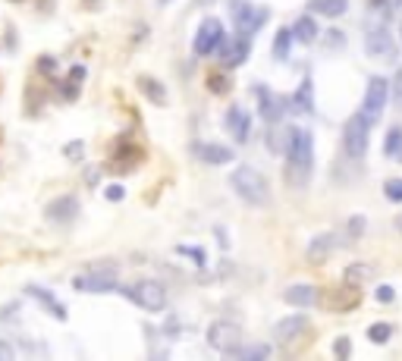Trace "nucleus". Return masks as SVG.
<instances>
[{
  "mask_svg": "<svg viewBox=\"0 0 402 361\" xmlns=\"http://www.w3.org/2000/svg\"><path fill=\"white\" fill-rule=\"evenodd\" d=\"M314 170V145L308 129H289L286 141V183L305 188Z\"/></svg>",
  "mask_w": 402,
  "mask_h": 361,
  "instance_id": "obj_1",
  "label": "nucleus"
},
{
  "mask_svg": "<svg viewBox=\"0 0 402 361\" xmlns=\"http://www.w3.org/2000/svg\"><path fill=\"white\" fill-rule=\"evenodd\" d=\"M230 185H233V192L239 195L242 201L251 204V208H264V204L271 201V192H267L264 176L255 167H236L230 173Z\"/></svg>",
  "mask_w": 402,
  "mask_h": 361,
  "instance_id": "obj_2",
  "label": "nucleus"
},
{
  "mask_svg": "<svg viewBox=\"0 0 402 361\" xmlns=\"http://www.w3.org/2000/svg\"><path fill=\"white\" fill-rule=\"evenodd\" d=\"M230 13L236 22V35H246V38H251L267 19H271V10H267V6H255V4H248V0H230Z\"/></svg>",
  "mask_w": 402,
  "mask_h": 361,
  "instance_id": "obj_3",
  "label": "nucleus"
},
{
  "mask_svg": "<svg viewBox=\"0 0 402 361\" xmlns=\"http://www.w3.org/2000/svg\"><path fill=\"white\" fill-rule=\"evenodd\" d=\"M126 295L132 298V302L139 305V308L151 311V314H161L167 308V289H164V283L157 280H139L132 283L129 289H126Z\"/></svg>",
  "mask_w": 402,
  "mask_h": 361,
  "instance_id": "obj_4",
  "label": "nucleus"
},
{
  "mask_svg": "<svg viewBox=\"0 0 402 361\" xmlns=\"http://www.w3.org/2000/svg\"><path fill=\"white\" fill-rule=\"evenodd\" d=\"M368 129H371V123H368L361 113L346 120V126H343V151L349 154L352 161H361V157L368 154Z\"/></svg>",
  "mask_w": 402,
  "mask_h": 361,
  "instance_id": "obj_5",
  "label": "nucleus"
},
{
  "mask_svg": "<svg viewBox=\"0 0 402 361\" xmlns=\"http://www.w3.org/2000/svg\"><path fill=\"white\" fill-rule=\"evenodd\" d=\"M116 273L120 267L116 264H107V267H91L89 273H79L73 280V286L79 293H114L116 289Z\"/></svg>",
  "mask_w": 402,
  "mask_h": 361,
  "instance_id": "obj_6",
  "label": "nucleus"
},
{
  "mask_svg": "<svg viewBox=\"0 0 402 361\" xmlns=\"http://www.w3.org/2000/svg\"><path fill=\"white\" fill-rule=\"evenodd\" d=\"M387 98H390V82L383 76H371L368 78V88H365V101H361V116L368 123H377L387 107Z\"/></svg>",
  "mask_w": 402,
  "mask_h": 361,
  "instance_id": "obj_7",
  "label": "nucleus"
},
{
  "mask_svg": "<svg viewBox=\"0 0 402 361\" xmlns=\"http://www.w3.org/2000/svg\"><path fill=\"white\" fill-rule=\"evenodd\" d=\"M208 345L214 352H220V355H233L242 345L239 324H233V320H214V324L208 327Z\"/></svg>",
  "mask_w": 402,
  "mask_h": 361,
  "instance_id": "obj_8",
  "label": "nucleus"
},
{
  "mask_svg": "<svg viewBox=\"0 0 402 361\" xmlns=\"http://www.w3.org/2000/svg\"><path fill=\"white\" fill-rule=\"evenodd\" d=\"M223 22L217 19V16H208V19H201L199 31H195V54L199 57H214V54L220 51V44H223Z\"/></svg>",
  "mask_w": 402,
  "mask_h": 361,
  "instance_id": "obj_9",
  "label": "nucleus"
},
{
  "mask_svg": "<svg viewBox=\"0 0 402 361\" xmlns=\"http://www.w3.org/2000/svg\"><path fill=\"white\" fill-rule=\"evenodd\" d=\"M365 51L371 57H381V60H393L396 57V47H393V38H390V26L387 22H368L365 26Z\"/></svg>",
  "mask_w": 402,
  "mask_h": 361,
  "instance_id": "obj_10",
  "label": "nucleus"
},
{
  "mask_svg": "<svg viewBox=\"0 0 402 361\" xmlns=\"http://www.w3.org/2000/svg\"><path fill=\"white\" fill-rule=\"evenodd\" d=\"M255 94H258V113H261L267 123H277L283 116V110H286V101L277 98L271 88H255Z\"/></svg>",
  "mask_w": 402,
  "mask_h": 361,
  "instance_id": "obj_11",
  "label": "nucleus"
},
{
  "mask_svg": "<svg viewBox=\"0 0 402 361\" xmlns=\"http://www.w3.org/2000/svg\"><path fill=\"white\" fill-rule=\"evenodd\" d=\"M248 47H251V41L246 35L242 38H236V41H230V44H220V57H223V66L226 69H236V66H242V63L248 60Z\"/></svg>",
  "mask_w": 402,
  "mask_h": 361,
  "instance_id": "obj_12",
  "label": "nucleus"
},
{
  "mask_svg": "<svg viewBox=\"0 0 402 361\" xmlns=\"http://www.w3.org/2000/svg\"><path fill=\"white\" fill-rule=\"evenodd\" d=\"M289 305H296V308H311L314 302H318V286L314 283H293V286L283 293Z\"/></svg>",
  "mask_w": 402,
  "mask_h": 361,
  "instance_id": "obj_13",
  "label": "nucleus"
},
{
  "mask_svg": "<svg viewBox=\"0 0 402 361\" xmlns=\"http://www.w3.org/2000/svg\"><path fill=\"white\" fill-rule=\"evenodd\" d=\"M76 210H79V201L73 195H63V198H54L47 204V220L51 223H69L76 217Z\"/></svg>",
  "mask_w": 402,
  "mask_h": 361,
  "instance_id": "obj_14",
  "label": "nucleus"
},
{
  "mask_svg": "<svg viewBox=\"0 0 402 361\" xmlns=\"http://www.w3.org/2000/svg\"><path fill=\"white\" fill-rule=\"evenodd\" d=\"M195 154H199L201 163H208V167H223V163L233 161V151L226 145H214V141H208V145H199L195 148Z\"/></svg>",
  "mask_w": 402,
  "mask_h": 361,
  "instance_id": "obj_15",
  "label": "nucleus"
},
{
  "mask_svg": "<svg viewBox=\"0 0 402 361\" xmlns=\"http://www.w3.org/2000/svg\"><path fill=\"white\" fill-rule=\"evenodd\" d=\"M305 330H308V320L302 317V314H293V317H283L277 327H273V336H277V342H289L296 340V336H302Z\"/></svg>",
  "mask_w": 402,
  "mask_h": 361,
  "instance_id": "obj_16",
  "label": "nucleus"
},
{
  "mask_svg": "<svg viewBox=\"0 0 402 361\" xmlns=\"http://www.w3.org/2000/svg\"><path fill=\"white\" fill-rule=\"evenodd\" d=\"M226 129H230V136H233V138L246 141V138L251 136V120H248L246 110H239V107L226 110Z\"/></svg>",
  "mask_w": 402,
  "mask_h": 361,
  "instance_id": "obj_17",
  "label": "nucleus"
},
{
  "mask_svg": "<svg viewBox=\"0 0 402 361\" xmlns=\"http://www.w3.org/2000/svg\"><path fill=\"white\" fill-rule=\"evenodd\" d=\"M368 280H374V267L371 264H365V261H358V264H349L343 270V283L349 289H358V286H365Z\"/></svg>",
  "mask_w": 402,
  "mask_h": 361,
  "instance_id": "obj_18",
  "label": "nucleus"
},
{
  "mask_svg": "<svg viewBox=\"0 0 402 361\" xmlns=\"http://www.w3.org/2000/svg\"><path fill=\"white\" fill-rule=\"evenodd\" d=\"M333 245H336V242H333V235H330V233L314 235L311 245H308V261H311V264H324L327 255L333 251Z\"/></svg>",
  "mask_w": 402,
  "mask_h": 361,
  "instance_id": "obj_19",
  "label": "nucleus"
},
{
  "mask_svg": "<svg viewBox=\"0 0 402 361\" xmlns=\"http://www.w3.org/2000/svg\"><path fill=\"white\" fill-rule=\"evenodd\" d=\"M286 107L298 110V113H314V101H311V78H302V85H298V91L286 101Z\"/></svg>",
  "mask_w": 402,
  "mask_h": 361,
  "instance_id": "obj_20",
  "label": "nucleus"
},
{
  "mask_svg": "<svg viewBox=\"0 0 402 361\" xmlns=\"http://www.w3.org/2000/svg\"><path fill=\"white\" fill-rule=\"evenodd\" d=\"M318 35H321V29H318V22H314L311 16H302V19H296V26H293V38H296V41L311 44Z\"/></svg>",
  "mask_w": 402,
  "mask_h": 361,
  "instance_id": "obj_21",
  "label": "nucleus"
},
{
  "mask_svg": "<svg viewBox=\"0 0 402 361\" xmlns=\"http://www.w3.org/2000/svg\"><path fill=\"white\" fill-rule=\"evenodd\" d=\"M296 38H293V29L283 26L277 29V35H273V57L277 60H289V51H293Z\"/></svg>",
  "mask_w": 402,
  "mask_h": 361,
  "instance_id": "obj_22",
  "label": "nucleus"
},
{
  "mask_svg": "<svg viewBox=\"0 0 402 361\" xmlns=\"http://www.w3.org/2000/svg\"><path fill=\"white\" fill-rule=\"evenodd\" d=\"M29 295H35L38 298V302H41L44 305V308L47 311H51L54 314V317H57V320H66V308H63V305L57 302V298H54L51 293H47V289H38V286H29Z\"/></svg>",
  "mask_w": 402,
  "mask_h": 361,
  "instance_id": "obj_23",
  "label": "nucleus"
},
{
  "mask_svg": "<svg viewBox=\"0 0 402 361\" xmlns=\"http://www.w3.org/2000/svg\"><path fill=\"white\" fill-rule=\"evenodd\" d=\"M311 10L321 13V16H330V19H336V16H343L349 10V0H311Z\"/></svg>",
  "mask_w": 402,
  "mask_h": 361,
  "instance_id": "obj_24",
  "label": "nucleus"
},
{
  "mask_svg": "<svg viewBox=\"0 0 402 361\" xmlns=\"http://www.w3.org/2000/svg\"><path fill=\"white\" fill-rule=\"evenodd\" d=\"M139 91H145L154 104H167V91H164V85L151 76H139Z\"/></svg>",
  "mask_w": 402,
  "mask_h": 361,
  "instance_id": "obj_25",
  "label": "nucleus"
},
{
  "mask_svg": "<svg viewBox=\"0 0 402 361\" xmlns=\"http://www.w3.org/2000/svg\"><path fill=\"white\" fill-rule=\"evenodd\" d=\"M399 151H402V126H390L387 138H383V154L396 157Z\"/></svg>",
  "mask_w": 402,
  "mask_h": 361,
  "instance_id": "obj_26",
  "label": "nucleus"
},
{
  "mask_svg": "<svg viewBox=\"0 0 402 361\" xmlns=\"http://www.w3.org/2000/svg\"><path fill=\"white\" fill-rule=\"evenodd\" d=\"M233 355L236 358H246V361H261V358H271V345L261 342V345H248V349H242V345H239Z\"/></svg>",
  "mask_w": 402,
  "mask_h": 361,
  "instance_id": "obj_27",
  "label": "nucleus"
},
{
  "mask_svg": "<svg viewBox=\"0 0 402 361\" xmlns=\"http://www.w3.org/2000/svg\"><path fill=\"white\" fill-rule=\"evenodd\" d=\"M393 336V327L390 324H383V320H377V324H371L368 327V340L371 342H377V345H383Z\"/></svg>",
  "mask_w": 402,
  "mask_h": 361,
  "instance_id": "obj_28",
  "label": "nucleus"
},
{
  "mask_svg": "<svg viewBox=\"0 0 402 361\" xmlns=\"http://www.w3.org/2000/svg\"><path fill=\"white\" fill-rule=\"evenodd\" d=\"M383 195H387L390 201H402V179H390V183L383 185Z\"/></svg>",
  "mask_w": 402,
  "mask_h": 361,
  "instance_id": "obj_29",
  "label": "nucleus"
},
{
  "mask_svg": "<svg viewBox=\"0 0 402 361\" xmlns=\"http://www.w3.org/2000/svg\"><path fill=\"white\" fill-rule=\"evenodd\" d=\"M208 88L214 91V94H223L226 88H230V82H226V76H214V73H211V78H208Z\"/></svg>",
  "mask_w": 402,
  "mask_h": 361,
  "instance_id": "obj_30",
  "label": "nucleus"
},
{
  "mask_svg": "<svg viewBox=\"0 0 402 361\" xmlns=\"http://www.w3.org/2000/svg\"><path fill=\"white\" fill-rule=\"evenodd\" d=\"M390 91H393V101L402 107V66L396 69V76H393V82H390Z\"/></svg>",
  "mask_w": 402,
  "mask_h": 361,
  "instance_id": "obj_31",
  "label": "nucleus"
},
{
  "mask_svg": "<svg viewBox=\"0 0 402 361\" xmlns=\"http://www.w3.org/2000/svg\"><path fill=\"white\" fill-rule=\"evenodd\" d=\"M365 226H368L365 217H352V220H349V235H352V239H358V235L365 233Z\"/></svg>",
  "mask_w": 402,
  "mask_h": 361,
  "instance_id": "obj_32",
  "label": "nucleus"
},
{
  "mask_svg": "<svg viewBox=\"0 0 402 361\" xmlns=\"http://www.w3.org/2000/svg\"><path fill=\"white\" fill-rule=\"evenodd\" d=\"M123 195H126V192H123V185H116V183L104 188V198H107V201H123Z\"/></svg>",
  "mask_w": 402,
  "mask_h": 361,
  "instance_id": "obj_33",
  "label": "nucleus"
},
{
  "mask_svg": "<svg viewBox=\"0 0 402 361\" xmlns=\"http://www.w3.org/2000/svg\"><path fill=\"white\" fill-rule=\"evenodd\" d=\"M333 352H336V355H340V358H349V352H352V342H349V340H346V336H343V340H336V342H333Z\"/></svg>",
  "mask_w": 402,
  "mask_h": 361,
  "instance_id": "obj_34",
  "label": "nucleus"
},
{
  "mask_svg": "<svg viewBox=\"0 0 402 361\" xmlns=\"http://www.w3.org/2000/svg\"><path fill=\"white\" fill-rule=\"evenodd\" d=\"M179 255H189V258H195V264H204V251H201V248H189V245H179Z\"/></svg>",
  "mask_w": 402,
  "mask_h": 361,
  "instance_id": "obj_35",
  "label": "nucleus"
},
{
  "mask_svg": "<svg viewBox=\"0 0 402 361\" xmlns=\"http://www.w3.org/2000/svg\"><path fill=\"white\" fill-rule=\"evenodd\" d=\"M393 298H396L393 286H377V302H393Z\"/></svg>",
  "mask_w": 402,
  "mask_h": 361,
  "instance_id": "obj_36",
  "label": "nucleus"
},
{
  "mask_svg": "<svg viewBox=\"0 0 402 361\" xmlns=\"http://www.w3.org/2000/svg\"><path fill=\"white\" fill-rule=\"evenodd\" d=\"M13 355H16V352H13V345L0 340V361H13Z\"/></svg>",
  "mask_w": 402,
  "mask_h": 361,
  "instance_id": "obj_37",
  "label": "nucleus"
},
{
  "mask_svg": "<svg viewBox=\"0 0 402 361\" xmlns=\"http://www.w3.org/2000/svg\"><path fill=\"white\" fill-rule=\"evenodd\" d=\"M283 136H286V132H271V148L273 151H280L283 148Z\"/></svg>",
  "mask_w": 402,
  "mask_h": 361,
  "instance_id": "obj_38",
  "label": "nucleus"
},
{
  "mask_svg": "<svg viewBox=\"0 0 402 361\" xmlns=\"http://www.w3.org/2000/svg\"><path fill=\"white\" fill-rule=\"evenodd\" d=\"M66 154H69V157H79V154H82V141H73V145H66Z\"/></svg>",
  "mask_w": 402,
  "mask_h": 361,
  "instance_id": "obj_39",
  "label": "nucleus"
},
{
  "mask_svg": "<svg viewBox=\"0 0 402 361\" xmlns=\"http://www.w3.org/2000/svg\"><path fill=\"white\" fill-rule=\"evenodd\" d=\"M374 10H390V0H368Z\"/></svg>",
  "mask_w": 402,
  "mask_h": 361,
  "instance_id": "obj_40",
  "label": "nucleus"
},
{
  "mask_svg": "<svg viewBox=\"0 0 402 361\" xmlns=\"http://www.w3.org/2000/svg\"><path fill=\"white\" fill-rule=\"evenodd\" d=\"M195 4H199V6H211V4H214V0H195Z\"/></svg>",
  "mask_w": 402,
  "mask_h": 361,
  "instance_id": "obj_41",
  "label": "nucleus"
},
{
  "mask_svg": "<svg viewBox=\"0 0 402 361\" xmlns=\"http://www.w3.org/2000/svg\"><path fill=\"white\" fill-rule=\"evenodd\" d=\"M396 226H399V230H402V217H399V220H396Z\"/></svg>",
  "mask_w": 402,
  "mask_h": 361,
  "instance_id": "obj_42",
  "label": "nucleus"
},
{
  "mask_svg": "<svg viewBox=\"0 0 402 361\" xmlns=\"http://www.w3.org/2000/svg\"><path fill=\"white\" fill-rule=\"evenodd\" d=\"M161 4H170V0H161Z\"/></svg>",
  "mask_w": 402,
  "mask_h": 361,
  "instance_id": "obj_43",
  "label": "nucleus"
},
{
  "mask_svg": "<svg viewBox=\"0 0 402 361\" xmlns=\"http://www.w3.org/2000/svg\"><path fill=\"white\" fill-rule=\"evenodd\" d=\"M399 35H402V26H399Z\"/></svg>",
  "mask_w": 402,
  "mask_h": 361,
  "instance_id": "obj_44",
  "label": "nucleus"
}]
</instances>
